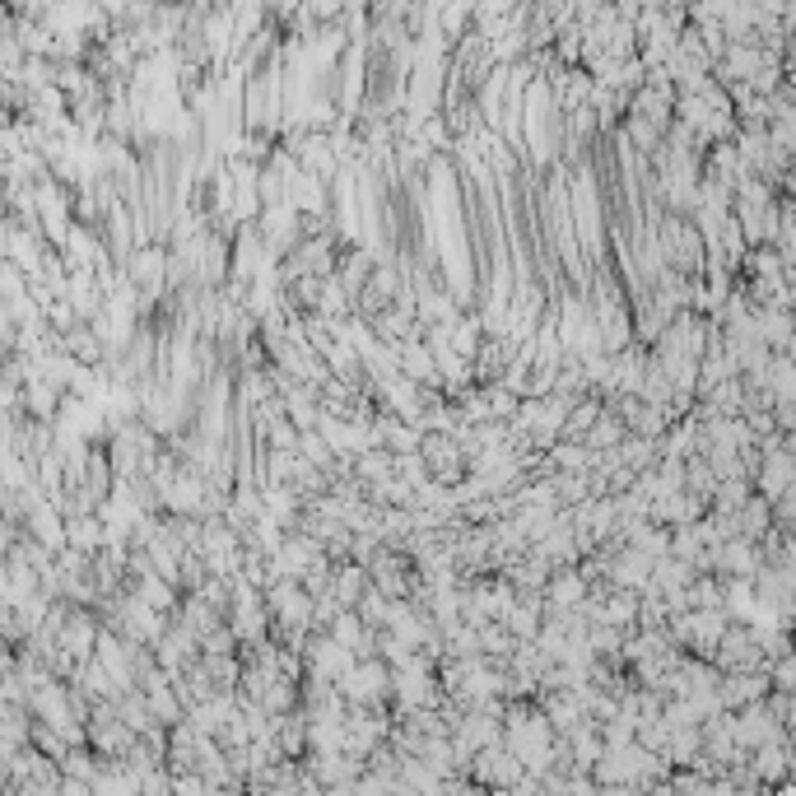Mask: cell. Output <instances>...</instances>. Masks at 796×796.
Masks as SVG:
<instances>
[{
  "label": "cell",
  "instance_id": "obj_1",
  "mask_svg": "<svg viewBox=\"0 0 796 796\" xmlns=\"http://www.w3.org/2000/svg\"><path fill=\"white\" fill-rule=\"evenodd\" d=\"M392 662L382 657H359L350 671L340 675V694L350 703H364V708H387L392 703Z\"/></svg>",
  "mask_w": 796,
  "mask_h": 796
},
{
  "label": "cell",
  "instance_id": "obj_2",
  "mask_svg": "<svg viewBox=\"0 0 796 796\" xmlns=\"http://www.w3.org/2000/svg\"><path fill=\"white\" fill-rule=\"evenodd\" d=\"M596 582L582 573L578 564H568V568H554V578L545 582V610H573L582 606L587 596H592Z\"/></svg>",
  "mask_w": 796,
  "mask_h": 796
},
{
  "label": "cell",
  "instance_id": "obj_3",
  "mask_svg": "<svg viewBox=\"0 0 796 796\" xmlns=\"http://www.w3.org/2000/svg\"><path fill=\"white\" fill-rule=\"evenodd\" d=\"M517 359V340L513 336H485V345H480V354L471 359V373L475 382L485 387V382H499L503 373H508V364Z\"/></svg>",
  "mask_w": 796,
  "mask_h": 796
},
{
  "label": "cell",
  "instance_id": "obj_4",
  "mask_svg": "<svg viewBox=\"0 0 796 796\" xmlns=\"http://www.w3.org/2000/svg\"><path fill=\"white\" fill-rule=\"evenodd\" d=\"M624 438H629V424H624V415L615 410V405H606V415L592 424V433H587V443L596 447V452H610V447H620Z\"/></svg>",
  "mask_w": 796,
  "mask_h": 796
},
{
  "label": "cell",
  "instance_id": "obj_5",
  "mask_svg": "<svg viewBox=\"0 0 796 796\" xmlns=\"http://www.w3.org/2000/svg\"><path fill=\"white\" fill-rule=\"evenodd\" d=\"M485 322H480V312H466L457 326H452V350L461 354V359H475L480 354V345H485Z\"/></svg>",
  "mask_w": 796,
  "mask_h": 796
},
{
  "label": "cell",
  "instance_id": "obj_6",
  "mask_svg": "<svg viewBox=\"0 0 796 796\" xmlns=\"http://www.w3.org/2000/svg\"><path fill=\"white\" fill-rule=\"evenodd\" d=\"M28 745H33V750H42L47 759H56V764H61V759L75 750V745H70L66 736L52 727V722H33V741H28Z\"/></svg>",
  "mask_w": 796,
  "mask_h": 796
},
{
  "label": "cell",
  "instance_id": "obj_7",
  "mask_svg": "<svg viewBox=\"0 0 796 796\" xmlns=\"http://www.w3.org/2000/svg\"><path fill=\"white\" fill-rule=\"evenodd\" d=\"M485 401H489V419H517L522 410V396L503 382H485Z\"/></svg>",
  "mask_w": 796,
  "mask_h": 796
}]
</instances>
